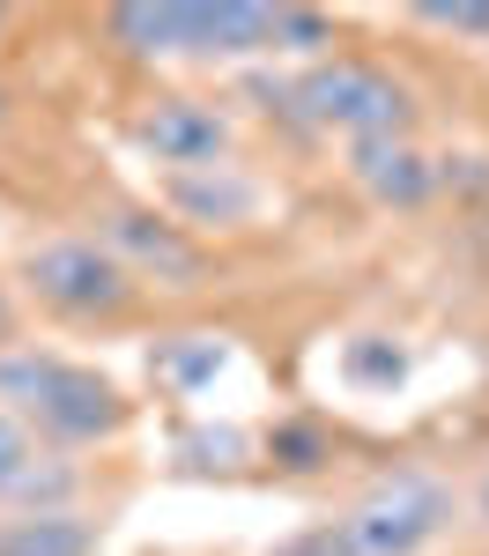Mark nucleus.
I'll use <instances>...</instances> for the list:
<instances>
[{
  "label": "nucleus",
  "instance_id": "nucleus-8",
  "mask_svg": "<svg viewBox=\"0 0 489 556\" xmlns=\"http://www.w3.org/2000/svg\"><path fill=\"white\" fill-rule=\"evenodd\" d=\"M349 178L363 186V201H378V208H423L438 193V164L408 134H394V141H356Z\"/></svg>",
  "mask_w": 489,
  "mask_h": 556
},
{
  "label": "nucleus",
  "instance_id": "nucleus-3",
  "mask_svg": "<svg viewBox=\"0 0 489 556\" xmlns=\"http://www.w3.org/2000/svg\"><path fill=\"white\" fill-rule=\"evenodd\" d=\"M289 97H297V112H305L311 127L349 134V149L356 141L408 134V89L394 75H378V67H363V60H319Z\"/></svg>",
  "mask_w": 489,
  "mask_h": 556
},
{
  "label": "nucleus",
  "instance_id": "nucleus-7",
  "mask_svg": "<svg viewBox=\"0 0 489 556\" xmlns=\"http://www.w3.org/2000/svg\"><path fill=\"white\" fill-rule=\"evenodd\" d=\"M112 38L141 60H208V0H133L112 15Z\"/></svg>",
  "mask_w": 489,
  "mask_h": 556
},
{
  "label": "nucleus",
  "instance_id": "nucleus-1",
  "mask_svg": "<svg viewBox=\"0 0 489 556\" xmlns=\"http://www.w3.org/2000/svg\"><path fill=\"white\" fill-rule=\"evenodd\" d=\"M452 519H460V497L445 475L400 468L378 475L342 519H326L305 556H430L452 534Z\"/></svg>",
  "mask_w": 489,
  "mask_h": 556
},
{
  "label": "nucleus",
  "instance_id": "nucleus-5",
  "mask_svg": "<svg viewBox=\"0 0 489 556\" xmlns=\"http://www.w3.org/2000/svg\"><path fill=\"white\" fill-rule=\"evenodd\" d=\"M133 141L171 172H216L230 156V119L201 97H156L133 112Z\"/></svg>",
  "mask_w": 489,
  "mask_h": 556
},
{
  "label": "nucleus",
  "instance_id": "nucleus-15",
  "mask_svg": "<svg viewBox=\"0 0 489 556\" xmlns=\"http://www.w3.org/2000/svg\"><path fill=\"white\" fill-rule=\"evenodd\" d=\"M475 513L489 519V475H482V482H475Z\"/></svg>",
  "mask_w": 489,
  "mask_h": 556
},
{
  "label": "nucleus",
  "instance_id": "nucleus-6",
  "mask_svg": "<svg viewBox=\"0 0 489 556\" xmlns=\"http://www.w3.org/2000/svg\"><path fill=\"white\" fill-rule=\"evenodd\" d=\"M96 238L119 253L127 275H156V282H171V290H201V275H208V253H201L178 223H164V215H149V208H112Z\"/></svg>",
  "mask_w": 489,
  "mask_h": 556
},
{
  "label": "nucleus",
  "instance_id": "nucleus-10",
  "mask_svg": "<svg viewBox=\"0 0 489 556\" xmlns=\"http://www.w3.org/2000/svg\"><path fill=\"white\" fill-rule=\"evenodd\" d=\"M0 556H96V527L75 513H8Z\"/></svg>",
  "mask_w": 489,
  "mask_h": 556
},
{
  "label": "nucleus",
  "instance_id": "nucleus-13",
  "mask_svg": "<svg viewBox=\"0 0 489 556\" xmlns=\"http://www.w3.org/2000/svg\"><path fill=\"white\" fill-rule=\"evenodd\" d=\"M349 379L394 386V379H400V349H363V342H356V349H349Z\"/></svg>",
  "mask_w": 489,
  "mask_h": 556
},
{
  "label": "nucleus",
  "instance_id": "nucleus-4",
  "mask_svg": "<svg viewBox=\"0 0 489 556\" xmlns=\"http://www.w3.org/2000/svg\"><path fill=\"white\" fill-rule=\"evenodd\" d=\"M30 290L67 319H112V312H127L133 275L104 238H52L30 253Z\"/></svg>",
  "mask_w": 489,
  "mask_h": 556
},
{
  "label": "nucleus",
  "instance_id": "nucleus-14",
  "mask_svg": "<svg viewBox=\"0 0 489 556\" xmlns=\"http://www.w3.org/2000/svg\"><path fill=\"white\" fill-rule=\"evenodd\" d=\"M282 38H289V52H319V45H326V23L305 15V8H282ZM282 38H274V45H282Z\"/></svg>",
  "mask_w": 489,
  "mask_h": 556
},
{
  "label": "nucleus",
  "instance_id": "nucleus-16",
  "mask_svg": "<svg viewBox=\"0 0 489 556\" xmlns=\"http://www.w3.org/2000/svg\"><path fill=\"white\" fill-rule=\"evenodd\" d=\"M0 119H8V89H0Z\"/></svg>",
  "mask_w": 489,
  "mask_h": 556
},
{
  "label": "nucleus",
  "instance_id": "nucleus-2",
  "mask_svg": "<svg viewBox=\"0 0 489 556\" xmlns=\"http://www.w3.org/2000/svg\"><path fill=\"white\" fill-rule=\"evenodd\" d=\"M0 393L15 401V416L60 445H96L127 424L119 386L82 371V364H52V356H8L0 364Z\"/></svg>",
  "mask_w": 489,
  "mask_h": 556
},
{
  "label": "nucleus",
  "instance_id": "nucleus-12",
  "mask_svg": "<svg viewBox=\"0 0 489 556\" xmlns=\"http://www.w3.org/2000/svg\"><path fill=\"white\" fill-rule=\"evenodd\" d=\"M415 23H430V30H452V38H489V8L475 0H430V8H415Z\"/></svg>",
  "mask_w": 489,
  "mask_h": 556
},
{
  "label": "nucleus",
  "instance_id": "nucleus-9",
  "mask_svg": "<svg viewBox=\"0 0 489 556\" xmlns=\"http://www.w3.org/2000/svg\"><path fill=\"white\" fill-rule=\"evenodd\" d=\"M164 201L185 223H245V215L260 208V186L237 178L230 164H216V172H171L164 178Z\"/></svg>",
  "mask_w": 489,
  "mask_h": 556
},
{
  "label": "nucleus",
  "instance_id": "nucleus-11",
  "mask_svg": "<svg viewBox=\"0 0 489 556\" xmlns=\"http://www.w3.org/2000/svg\"><path fill=\"white\" fill-rule=\"evenodd\" d=\"M30 460H38V438H30V424H23L15 408H0V490L30 468Z\"/></svg>",
  "mask_w": 489,
  "mask_h": 556
}]
</instances>
